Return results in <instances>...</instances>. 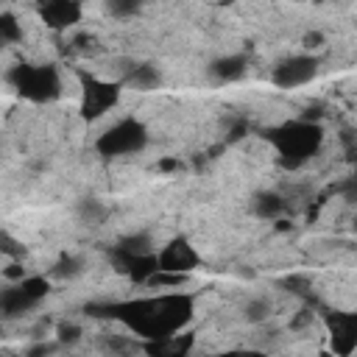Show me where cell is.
Segmentation results:
<instances>
[{"instance_id":"1","label":"cell","mask_w":357,"mask_h":357,"mask_svg":"<svg viewBox=\"0 0 357 357\" xmlns=\"http://www.w3.org/2000/svg\"><path fill=\"white\" fill-rule=\"evenodd\" d=\"M103 315L120 318L128 329L142 335L145 340L176 335L192 315V296H159V298H139L126 304H109L103 307Z\"/></svg>"},{"instance_id":"2","label":"cell","mask_w":357,"mask_h":357,"mask_svg":"<svg viewBox=\"0 0 357 357\" xmlns=\"http://www.w3.org/2000/svg\"><path fill=\"white\" fill-rule=\"evenodd\" d=\"M271 142L279 151V159L287 167L304 165L318 148H321V126L312 120H293L271 131Z\"/></svg>"},{"instance_id":"3","label":"cell","mask_w":357,"mask_h":357,"mask_svg":"<svg viewBox=\"0 0 357 357\" xmlns=\"http://www.w3.org/2000/svg\"><path fill=\"white\" fill-rule=\"evenodd\" d=\"M145 142H148L145 126H142L139 120H134V117H126V120L114 123L112 128H106V131L98 137L95 148H98L100 156H126V153L142 151Z\"/></svg>"},{"instance_id":"4","label":"cell","mask_w":357,"mask_h":357,"mask_svg":"<svg viewBox=\"0 0 357 357\" xmlns=\"http://www.w3.org/2000/svg\"><path fill=\"white\" fill-rule=\"evenodd\" d=\"M50 290V282L45 276H22L14 284H8L0 296V310L3 315H22L31 307H36Z\"/></svg>"},{"instance_id":"5","label":"cell","mask_w":357,"mask_h":357,"mask_svg":"<svg viewBox=\"0 0 357 357\" xmlns=\"http://www.w3.org/2000/svg\"><path fill=\"white\" fill-rule=\"evenodd\" d=\"M11 81L20 89V95L31 98V100H50L61 89L59 75H56L53 67H17Z\"/></svg>"},{"instance_id":"6","label":"cell","mask_w":357,"mask_h":357,"mask_svg":"<svg viewBox=\"0 0 357 357\" xmlns=\"http://www.w3.org/2000/svg\"><path fill=\"white\" fill-rule=\"evenodd\" d=\"M117 98H120L117 84H109V81H100L92 75L81 78V112L86 120H98L100 114H106L117 103Z\"/></svg>"},{"instance_id":"7","label":"cell","mask_w":357,"mask_h":357,"mask_svg":"<svg viewBox=\"0 0 357 357\" xmlns=\"http://www.w3.org/2000/svg\"><path fill=\"white\" fill-rule=\"evenodd\" d=\"M315 73H318V59L310 53H298V56H287L284 61H279L271 73V81L282 89H293V86L310 84Z\"/></svg>"},{"instance_id":"8","label":"cell","mask_w":357,"mask_h":357,"mask_svg":"<svg viewBox=\"0 0 357 357\" xmlns=\"http://www.w3.org/2000/svg\"><path fill=\"white\" fill-rule=\"evenodd\" d=\"M326 329L335 354H351L357 349V312H326Z\"/></svg>"},{"instance_id":"9","label":"cell","mask_w":357,"mask_h":357,"mask_svg":"<svg viewBox=\"0 0 357 357\" xmlns=\"http://www.w3.org/2000/svg\"><path fill=\"white\" fill-rule=\"evenodd\" d=\"M156 257H159V271H170V273H190L198 265V251L184 237L170 240Z\"/></svg>"},{"instance_id":"10","label":"cell","mask_w":357,"mask_h":357,"mask_svg":"<svg viewBox=\"0 0 357 357\" xmlns=\"http://www.w3.org/2000/svg\"><path fill=\"white\" fill-rule=\"evenodd\" d=\"M36 6H39L45 25H50V28H70L81 20L78 0H36Z\"/></svg>"},{"instance_id":"11","label":"cell","mask_w":357,"mask_h":357,"mask_svg":"<svg viewBox=\"0 0 357 357\" xmlns=\"http://www.w3.org/2000/svg\"><path fill=\"white\" fill-rule=\"evenodd\" d=\"M245 67H248L245 56L231 53V56H220V59H215V61L209 64V75H212L215 81H220V84H229V81L243 78V75H245Z\"/></svg>"},{"instance_id":"12","label":"cell","mask_w":357,"mask_h":357,"mask_svg":"<svg viewBox=\"0 0 357 357\" xmlns=\"http://www.w3.org/2000/svg\"><path fill=\"white\" fill-rule=\"evenodd\" d=\"M284 209H287V204H284V198L276 195V192H259V195L254 198V212H257L259 218H265V220H276Z\"/></svg>"},{"instance_id":"13","label":"cell","mask_w":357,"mask_h":357,"mask_svg":"<svg viewBox=\"0 0 357 357\" xmlns=\"http://www.w3.org/2000/svg\"><path fill=\"white\" fill-rule=\"evenodd\" d=\"M126 84L134 86V89H153L159 84V70L151 67V64H137V67L128 70Z\"/></svg>"},{"instance_id":"14","label":"cell","mask_w":357,"mask_h":357,"mask_svg":"<svg viewBox=\"0 0 357 357\" xmlns=\"http://www.w3.org/2000/svg\"><path fill=\"white\" fill-rule=\"evenodd\" d=\"M78 218H81V223H86V226H98V223L106 220V206H103L98 198H84V201L78 204Z\"/></svg>"},{"instance_id":"15","label":"cell","mask_w":357,"mask_h":357,"mask_svg":"<svg viewBox=\"0 0 357 357\" xmlns=\"http://www.w3.org/2000/svg\"><path fill=\"white\" fill-rule=\"evenodd\" d=\"M117 251H126V254H153L156 248H153V243H151V237L148 234H131V237H123L120 243H117Z\"/></svg>"},{"instance_id":"16","label":"cell","mask_w":357,"mask_h":357,"mask_svg":"<svg viewBox=\"0 0 357 357\" xmlns=\"http://www.w3.org/2000/svg\"><path fill=\"white\" fill-rule=\"evenodd\" d=\"M0 39H3L6 45H14V42L22 39V25L17 22V17H14L11 11L0 14Z\"/></svg>"},{"instance_id":"17","label":"cell","mask_w":357,"mask_h":357,"mask_svg":"<svg viewBox=\"0 0 357 357\" xmlns=\"http://www.w3.org/2000/svg\"><path fill=\"white\" fill-rule=\"evenodd\" d=\"M243 315H245L248 324H262L271 315V301L268 298H251V301H245Z\"/></svg>"},{"instance_id":"18","label":"cell","mask_w":357,"mask_h":357,"mask_svg":"<svg viewBox=\"0 0 357 357\" xmlns=\"http://www.w3.org/2000/svg\"><path fill=\"white\" fill-rule=\"evenodd\" d=\"M84 271V259L81 257H73V254H67V257H61L59 262H56V268L50 271L53 276H59V279H73V276H78Z\"/></svg>"},{"instance_id":"19","label":"cell","mask_w":357,"mask_h":357,"mask_svg":"<svg viewBox=\"0 0 357 357\" xmlns=\"http://www.w3.org/2000/svg\"><path fill=\"white\" fill-rule=\"evenodd\" d=\"M142 3H145V0H106L109 11H112L114 17H131V14H137V11L142 8Z\"/></svg>"},{"instance_id":"20","label":"cell","mask_w":357,"mask_h":357,"mask_svg":"<svg viewBox=\"0 0 357 357\" xmlns=\"http://www.w3.org/2000/svg\"><path fill=\"white\" fill-rule=\"evenodd\" d=\"M78 337H81V329H78V326H73V324H61V326H59V343L70 346V343H75Z\"/></svg>"},{"instance_id":"21","label":"cell","mask_w":357,"mask_h":357,"mask_svg":"<svg viewBox=\"0 0 357 357\" xmlns=\"http://www.w3.org/2000/svg\"><path fill=\"white\" fill-rule=\"evenodd\" d=\"M321 42H324V36H321L318 31H315V33H307V36H304V47H310V50H312V47H318Z\"/></svg>"},{"instance_id":"22","label":"cell","mask_w":357,"mask_h":357,"mask_svg":"<svg viewBox=\"0 0 357 357\" xmlns=\"http://www.w3.org/2000/svg\"><path fill=\"white\" fill-rule=\"evenodd\" d=\"M354 229H357V218H354Z\"/></svg>"}]
</instances>
